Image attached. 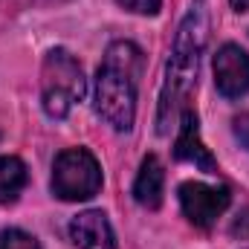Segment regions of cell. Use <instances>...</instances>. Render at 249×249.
I'll use <instances>...</instances> for the list:
<instances>
[{
  "mask_svg": "<svg viewBox=\"0 0 249 249\" xmlns=\"http://www.w3.org/2000/svg\"><path fill=\"white\" fill-rule=\"evenodd\" d=\"M142 50L130 41L107 47L105 61L96 72L93 107L113 130H130L136 119V84L142 75Z\"/></svg>",
  "mask_w": 249,
  "mask_h": 249,
  "instance_id": "obj_1",
  "label": "cell"
},
{
  "mask_svg": "<svg viewBox=\"0 0 249 249\" xmlns=\"http://www.w3.org/2000/svg\"><path fill=\"white\" fill-rule=\"evenodd\" d=\"M209 41V18L203 9H191L174 38L171 47V58L165 67V81H162V93H160V110H157V133H168L177 107L186 102L188 90L197 78L200 70V55L206 50Z\"/></svg>",
  "mask_w": 249,
  "mask_h": 249,
  "instance_id": "obj_2",
  "label": "cell"
},
{
  "mask_svg": "<svg viewBox=\"0 0 249 249\" xmlns=\"http://www.w3.org/2000/svg\"><path fill=\"white\" fill-rule=\"evenodd\" d=\"M87 93L81 64L67 50H50L41 67V105L47 116L64 119Z\"/></svg>",
  "mask_w": 249,
  "mask_h": 249,
  "instance_id": "obj_3",
  "label": "cell"
},
{
  "mask_svg": "<svg viewBox=\"0 0 249 249\" xmlns=\"http://www.w3.org/2000/svg\"><path fill=\"white\" fill-rule=\"evenodd\" d=\"M53 194L64 203L90 200L102 188V165L87 148H67L53 165Z\"/></svg>",
  "mask_w": 249,
  "mask_h": 249,
  "instance_id": "obj_4",
  "label": "cell"
},
{
  "mask_svg": "<svg viewBox=\"0 0 249 249\" xmlns=\"http://www.w3.org/2000/svg\"><path fill=\"white\" fill-rule=\"evenodd\" d=\"M177 197L188 223H194L197 229H212L214 220L232 203V191L226 186H206V183H183L177 188Z\"/></svg>",
  "mask_w": 249,
  "mask_h": 249,
  "instance_id": "obj_5",
  "label": "cell"
},
{
  "mask_svg": "<svg viewBox=\"0 0 249 249\" xmlns=\"http://www.w3.org/2000/svg\"><path fill=\"white\" fill-rule=\"evenodd\" d=\"M214 87L226 99L249 93V55L238 44H223L214 55Z\"/></svg>",
  "mask_w": 249,
  "mask_h": 249,
  "instance_id": "obj_6",
  "label": "cell"
},
{
  "mask_svg": "<svg viewBox=\"0 0 249 249\" xmlns=\"http://www.w3.org/2000/svg\"><path fill=\"white\" fill-rule=\"evenodd\" d=\"M70 238L78 249H116V235L105 212L90 209L70 220Z\"/></svg>",
  "mask_w": 249,
  "mask_h": 249,
  "instance_id": "obj_7",
  "label": "cell"
},
{
  "mask_svg": "<svg viewBox=\"0 0 249 249\" xmlns=\"http://www.w3.org/2000/svg\"><path fill=\"white\" fill-rule=\"evenodd\" d=\"M174 157L191 162L194 168L206 171V174H217V160L212 157V151L203 145L200 139V127H197V116L186 110L183 113V124H180V136H177V145H174Z\"/></svg>",
  "mask_w": 249,
  "mask_h": 249,
  "instance_id": "obj_8",
  "label": "cell"
},
{
  "mask_svg": "<svg viewBox=\"0 0 249 249\" xmlns=\"http://www.w3.org/2000/svg\"><path fill=\"white\" fill-rule=\"evenodd\" d=\"M162 188H165V168L157 160V154H148L139 165V174L133 180V200L145 209L162 206Z\"/></svg>",
  "mask_w": 249,
  "mask_h": 249,
  "instance_id": "obj_9",
  "label": "cell"
},
{
  "mask_svg": "<svg viewBox=\"0 0 249 249\" xmlns=\"http://www.w3.org/2000/svg\"><path fill=\"white\" fill-rule=\"evenodd\" d=\"M23 186H26V165L18 157H0V206L15 203Z\"/></svg>",
  "mask_w": 249,
  "mask_h": 249,
  "instance_id": "obj_10",
  "label": "cell"
},
{
  "mask_svg": "<svg viewBox=\"0 0 249 249\" xmlns=\"http://www.w3.org/2000/svg\"><path fill=\"white\" fill-rule=\"evenodd\" d=\"M0 249H41V247H38V241L29 232L6 229V232H0Z\"/></svg>",
  "mask_w": 249,
  "mask_h": 249,
  "instance_id": "obj_11",
  "label": "cell"
},
{
  "mask_svg": "<svg viewBox=\"0 0 249 249\" xmlns=\"http://www.w3.org/2000/svg\"><path fill=\"white\" fill-rule=\"evenodd\" d=\"M122 9L127 12H133V15H145V18H154V15H160V9H162V0H116Z\"/></svg>",
  "mask_w": 249,
  "mask_h": 249,
  "instance_id": "obj_12",
  "label": "cell"
},
{
  "mask_svg": "<svg viewBox=\"0 0 249 249\" xmlns=\"http://www.w3.org/2000/svg\"><path fill=\"white\" fill-rule=\"evenodd\" d=\"M232 130H235V139H238V142L249 151V110H247V113H241V116H235Z\"/></svg>",
  "mask_w": 249,
  "mask_h": 249,
  "instance_id": "obj_13",
  "label": "cell"
},
{
  "mask_svg": "<svg viewBox=\"0 0 249 249\" xmlns=\"http://www.w3.org/2000/svg\"><path fill=\"white\" fill-rule=\"evenodd\" d=\"M235 12H249V0H229Z\"/></svg>",
  "mask_w": 249,
  "mask_h": 249,
  "instance_id": "obj_14",
  "label": "cell"
}]
</instances>
